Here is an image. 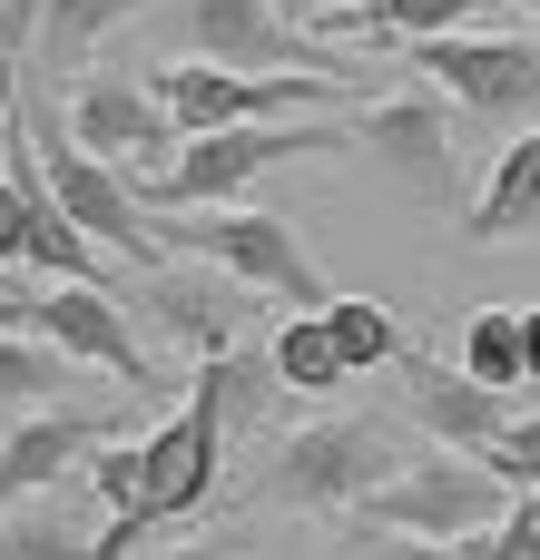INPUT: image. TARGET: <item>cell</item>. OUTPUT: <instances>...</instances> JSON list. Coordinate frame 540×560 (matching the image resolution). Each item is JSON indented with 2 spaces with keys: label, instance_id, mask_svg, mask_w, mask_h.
I'll use <instances>...</instances> for the list:
<instances>
[{
  "label": "cell",
  "instance_id": "1",
  "mask_svg": "<svg viewBox=\"0 0 540 560\" xmlns=\"http://www.w3.org/2000/svg\"><path fill=\"white\" fill-rule=\"evenodd\" d=\"M413 453H423V443H403L384 413H315V423H295V433L275 443L266 502H285V512H364Z\"/></svg>",
  "mask_w": 540,
  "mask_h": 560
},
{
  "label": "cell",
  "instance_id": "2",
  "mask_svg": "<svg viewBox=\"0 0 540 560\" xmlns=\"http://www.w3.org/2000/svg\"><path fill=\"white\" fill-rule=\"evenodd\" d=\"M167 226V256H207L226 285L246 295H275L285 315H325L334 305V276L315 266V246L295 236L285 207H236V217H157Z\"/></svg>",
  "mask_w": 540,
  "mask_h": 560
},
{
  "label": "cell",
  "instance_id": "3",
  "mask_svg": "<svg viewBox=\"0 0 540 560\" xmlns=\"http://www.w3.org/2000/svg\"><path fill=\"white\" fill-rule=\"evenodd\" d=\"M344 148H354V118L226 128V138H187L157 177H128V187H138V207H167V217H187V207H226V217H236V197H246L266 167H285V158H344Z\"/></svg>",
  "mask_w": 540,
  "mask_h": 560
},
{
  "label": "cell",
  "instance_id": "4",
  "mask_svg": "<svg viewBox=\"0 0 540 560\" xmlns=\"http://www.w3.org/2000/svg\"><path fill=\"white\" fill-rule=\"evenodd\" d=\"M521 492H502L472 453H413L364 512H354V532H394V541H423V551H453V541H482V532H502V512H512Z\"/></svg>",
  "mask_w": 540,
  "mask_h": 560
},
{
  "label": "cell",
  "instance_id": "5",
  "mask_svg": "<svg viewBox=\"0 0 540 560\" xmlns=\"http://www.w3.org/2000/svg\"><path fill=\"white\" fill-rule=\"evenodd\" d=\"M226 413H236V354L187 374V404L138 443L148 453V532L157 522H197L226 482Z\"/></svg>",
  "mask_w": 540,
  "mask_h": 560
},
{
  "label": "cell",
  "instance_id": "6",
  "mask_svg": "<svg viewBox=\"0 0 540 560\" xmlns=\"http://www.w3.org/2000/svg\"><path fill=\"white\" fill-rule=\"evenodd\" d=\"M423 89H443L482 128H540V30H472V39H413L394 49Z\"/></svg>",
  "mask_w": 540,
  "mask_h": 560
},
{
  "label": "cell",
  "instance_id": "7",
  "mask_svg": "<svg viewBox=\"0 0 540 560\" xmlns=\"http://www.w3.org/2000/svg\"><path fill=\"white\" fill-rule=\"evenodd\" d=\"M30 138H39V177H49V197H59V217L89 236V246H118L128 266H148V276H167V226L138 207V187L118 177V167H98V158H79V138L49 118V108H30Z\"/></svg>",
  "mask_w": 540,
  "mask_h": 560
},
{
  "label": "cell",
  "instance_id": "8",
  "mask_svg": "<svg viewBox=\"0 0 540 560\" xmlns=\"http://www.w3.org/2000/svg\"><path fill=\"white\" fill-rule=\"evenodd\" d=\"M354 148H364L403 197H453V177H462V108H453L443 89L403 79V89H384V98L354 108Z\"/></svg>",
  "mask_w": 540,
  "mask_h": 560
},
{
  "label": "cell",
  "instance_id": "9",
  "mask_svg": "<svg viewBox=\"0 0 540 560\" xmlns=\"http://www.w3.org/2000/svg\"><path fill=\"white\" fill-rule=\"evenodd\" d=\"M157 108L177 138H226V128H275L285 108H315V98H354L334 79H246V69H216V59H167L148 69Z\"/></svg>",
  "mask_w": 540,
  "mask_h": 560
},
{
  "label": "cell",
  "instance_id": "10",
  "mask_svg": "<svg viewBox=\"0 0 540 560\" xmlns=\"http://www.w3.org/2000/svg\"><path fill=\"white\" fill-rule=\"evenodd\" d=\"M177 20H187V39H197L216 69H246V79H334V89H354V69H344L325 39H305L275 0H187Z\"/></svg>",
  "mask_w": 540,
  "mask_h": 560
},
{
  "label": "cell",
  "instance_id": "11",
  "mask_svg": "<svg viewBox=\"0 0 540 560\" xmlns=\"http://www.w3.org/2000/svg\"><path fill=\"white\" fill-rule=\"evenodd\" d=\"M59 128L79 138V158H98V167H118V177H157V158H167V108H157V89L148 79H128V69H79L69 79V98H59Z\"/></svg>",
  "mask_w": 540,
  "mask_h": 560
},
{
  "label": "cell",
  "instance_id": "12",
  "mask_svg": "<svg viewBox=\"0 0 540 560\" xmlns=\"http://www.w3.org/2000/svg\"><path fill=\"white\" fill-rule=\"evenodd\" d=\"M20 335H39L49 354H69L79 374H108L128 394H157V364L138 345V325L118 315V295H89V285H49L39 305H20Z\"/></svg>",
  "mask_w": 540,
  "mask_h": 560
},
{
  "label": "cell",
  "instance_id": "13",
  "mask_svg": "<svg viewBox=\"0 0 540 560\" xmlns=\"http://www.w3.org/2000/svg\"><path fill=\"white\" fill-rule=\"evenodd\" d=\"M403 413L433 433V453H472V463H492L521 433V394H492V384H472L462 364H433V354L403 364Z\"/></svg>",
  "mask_w": 540,
  "mask_h": 560
},
{
  "label": "cell",
  "instance_id": "14",
  "mask_svg": "<svg viewBox=\"0 0 540 560\" xmlns=\"http://www.w3.org/2000/svg\"><path fill=\"white\" fill-rule=\"evenodd\" d=\"M118 423L108 413H30V423H10L0 433V522L10 512H30V502H49L59 482H69V463H89L98 443H108Z\"/></svg>",
  "mask_w": 540,
  "mask_h": 560
},
{
  "label": "cell",
  "instance_id": "15",
  "mask_svg": "<svg viewBox=\"0 0 540 560\" xmlns=\"http://www.w3.org/2000/svg\"><path fill=\"white\" fill-rule=\"evenodd\" d=\"M148 305H157V325L197 354V364H226L236 354V335H246V285H207V276H148Z\"/></svg>",
  "mask_w": 540,
  "mask_h": 560
},
{
  "label": "cell",
  "instance_id": "16",
  "mask_svg": "<svg viewBox=\"0 0 540 560\" xmlns=\"http://www.w3.org/2000/svg\"><path fill=\"white\" fill-rule=\"evenodd\" d=\"M540 226V128H521L502 148V167L482 177V197L462 207V246H512Z\"/></svg>",
  "mask_w": 540,
  "mask_h": 560
},
{
  "label": "cell",
  "instance_id": "17",
  "mask_svg": "<svg viewBox=\"0 0 540 560\" xmlns=\"http://www.w3.org/2000/svg\"><path fill=\"white\" fill-rule=\"evenodd\" d=\"M266 364H275V384H285V394H305V404H325V394L354 374L325 315H285V325H275V345H266Z\"/></svg>",
  "mask_w": 540,
  "mask_h": 560
},
{
  "label": "cell",
  "instance_id": "18",
  "mask_svg": "<svg viewBox=\"0 0 540 560\" xmlns=\"http://www.w3.org/2000/svg\"><path fill=\"white\" fill-rule=\"evenodd\" d=\"M0 560H98V532H89V512L69 492H49V502L0 522Z\"/></svg>",
  "mask_w": 540,
  "mask_h": 560
},
{
  "label": "cell",
  "instance_id": "19",
  "mask_svg": "<svg viewBox=\"0 0 540 560\" xmlns=\"http://www.w3.org/2000/svg\"><path fill=\"white\" fill-rule=\"evenodd\" d=\"M462 374L492 384V394H521L531 384V345H521V305H482L462 325Z\"/></svg>",
  "mask_w": 540,
  "mask_h": 560
},
{
  "label": "cell",
  "instance_id": "20",
  "mask_svg": "<svg viewBox=\"0 0 540 560\" xmlns=\"http://www.w3.org/2000/svg\"><path fill=\"white\" fill-rule=\"evenodd\" d=\"M148 0H39L30 20H39V39H49V69H79L108 30H128Z\"/></svg>",
  "mask_w": 540,
  "mask_h": 560
},
{
  "label": "cell",
  "instance_id": "21",
  "mask_svg": "<svg viewBox=\"0 0 540 560\" xmlns=\"http://www.w3.org/2000/svg\"><path fill=\"white\" fill-rule=\"evenodd\" d=\"M502 0H384L374 10V49H413V39H472V20H492Z\"/></svg>",
  "mask_w": 540,
  "mask_h": 560
},
{
  "label": "cell",
  "instance_id": "22",
  "mask_svg": "<svg viewBox=\"0 0 540 560\" xmlns=\"http://www.w3.org/2000/svg\"><path fill=\"white\" fill-rule=\"evenodd\" d=\"M69 354H49L39 335H0V413H59V394H69Z\"/></svg>",
  "mask_w": 540,
  "mask_h": 560
},
{
  "label": "cell",
  "instance_id": "23",
  "mask_svg": "<svg viewBox=\"0 0 540 560\" xmlns=\"http://www.w3.org/2000/svg\"><path fill=\"white\" fill-rule=\"evenodd\" d=\"M325 325H334V345H344V364H354V374H364V364H394V374L413 364L403 325H394L374 295H334V305H325Z\"/></svg>",
  "mask_w": 540,
  "mask_h": 560
},
{
  "label": "cell",
  "instance_id": "24",
  "mask_svg": "<svg viewBox=\"0 0 540 560\" xmlns=\"http://www.w3.org/2000/svg\"><path fill=\"white\" fill-rule=\"evenodd\" d=\"M482 472H492L502 492H540V413H521V433H512V443H502Z\"/></svg>",
  "mask_w": 540,
  "mask_h": 560
},
{
  "label": "cell",
  "instance_id": "25",
  "mask_svg": "<svg viewBox=\"0 0 540 560\" xmlns=\"http://www.w3.org/2000/svg\"><path fill=\"white\" fill-rule=\"evenodd\" d=\"M0 266H30V207L10 177H0Z\"/></svg>",
  "mask_w": 540,
  "mask_h": 560
},
{
  "label": "cell",
  "instance_id": "26",
  "mask_svg": "<svg viewBox=\"0 0 540 560\" xmlns=\"http://www.w3.org/2000/svg\"><path fill=\"white\" fill-rule=\"evenodd\" d=\"M30 39V20H0V138H10V118H20V89H10V49Z\"/></svg>",
  "mask_w": 540,
  "mask_h": 560
},
{
  "label": "cell",
  "instance_id": "27",
  "mask_svg": "<svg viewBox=\"0 0 540 560\" xmlns=\"http://www.w3.org/2000/svg\"><path fill=\"white\" fill-rule=\"evenodd\" d=\"M305 10H315V20H325V30H354V39H364V30H374V10H384V0H305Z\"/></svg>",
  "mask_w": 540,
  "mask_h": 560
},
{
  "label": "cell",
  "instance_id": "28",
  "mask_svg": "<svg viewBox=\"0 0 540 560\" xmlns=\"http://www.w3.org/2000/svg\"><path fill=\"white\" fill-rule=\"evenodd\" d=\"M344 560H433V551H423V541H394V532H354Z\"/></svg>",
  "mask_w": 540,
  "mask_h": 560
},
{
  "label": "cell",
  "instance_id": "29",
  "mask_svg": "<svg viewBox=\"0 0 540 560\" xmlns=\"http://www.w3.org/2000/svg\"><path fill=\"white\" fill-rule=\"evenodd\" d=\"M167 560H256V551H246L236 532H216V541H177V551H167Z\"/></svg>",
  "mask_w": 540,
  "mask_h": 560
},
{
  "label": "cell",
  "instance_id": "30",
  "mask_svg": "<svg viewBox=\"0 0 540 560\" xmlns=\"http://www.w3.org/2000/svg\"><path fill=\"white\" fill-rule=\"evenodd\" d=\"M521 345H531V384H540V305L521 315Z\"/></svg>",
  "mask_w": 540,
  "mask_h": 560
},
{
  "label": "cell",
  "instance_id": "31",
  "mask_svg": "<svg viewBox=\"0 0 540 560\" xmlns=\"http://www.w3.org/2000/svg\"><path fill=\"white\" fill-rule=\"evenodd\" d=\"M521 10H540V0H521Z\"/></svg>",
  "mask_w": 540,
  "mask_h": 560
}]
</instances>
